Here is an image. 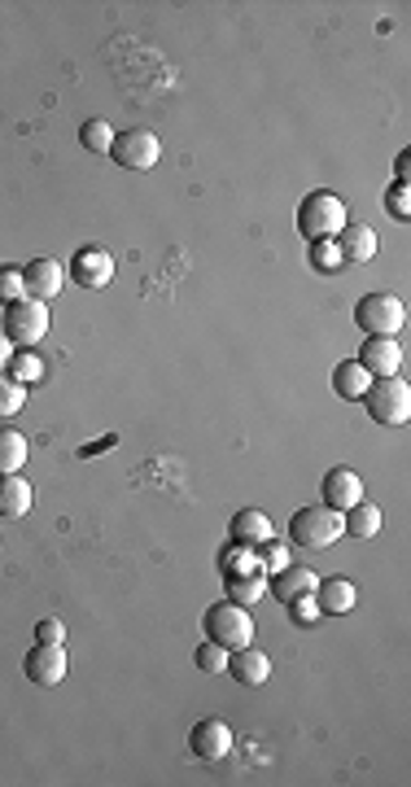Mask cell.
Returning a JSON list of instances; mask_svg holds the SVG:
<instances>
[{
	"label": "cell",
	"instance_id": "cell-1",
	"mask_svg": "<svg viewBox=\"0 0 411 787\" xmlns=\"http://www.w3.org/2000/svg\"><path fill=\"white\" fill-rule=\"evenodd\" d=\"M346 219H351L346 202L338 193H329V189H316V193H307L298 202V232L307 241H333L346 228Z\"/></svg>",
	"mask_w": 411,
	"mask_h": 787
},
{
	"label": "cell",
	"instance_id": "cell-2",
	"mask_svg": "<svg viewBox=\"0 0 411 787\" xmlns=\"http://www.w3.org/2000/svg\"><path fill=\"white\" fill-rule=\"evenodd\" d=\"M355 324L364 329V338H399L408 324V307L399 294L390 289H373L355 303Z\"/></svg>",
	"mask_w": 411,
	"mask_h": 787
},
{
	"label": "cell",
	"instance_id": "cell-3",
	"mask_svg": "<svg viewBox=\"0 0 411 787\" xmlns=\"http://www.w3.org/2000/svg\"><path fill=\"white\" fill-rule=\"evenodd\" d=\"M346 534L342 525V512L324 507V503H307L289 516V543L294 547H307V551H320V547H333L338 538Z\"/></svg>",
	"mask_w": 411,
	"mask_h": 787
},
{
	"label": "cell",
	"instance_id": "cell-4",
	"mask_svg": "<svg viewBox=\"0 0 411 787\" xmlns=\"http://www.w3.org/2000/svg\"><path fill=\"white\" fill-rule=\"evenodd\" d=\"M206 639L224 643L228 652L250 648V643H254V617H250V608H241V604H232V600L210 604V608H206Z\"/></svg>",
	"mask_w": 411,
	"mask_h": 787
},
{
	"label": "cell",
	"instance_id": "cell-5",
	"mask_svg": "<svg viewBox=\"0 0 411 787\" xmlns=\"http://www.w3.org/2000/svg\"><path fill=\"white\" fill-rule=\"evenodd\" d=\"M359 402H364L368 415H373L377 424H386V429H399V424L411 420V390L403 377H381V381H373Z\"/></svg>",
	"mask_w": 411,
	"mask_h": 787
},
{
	"label": "cell",
	"instance_id": "cell-6",
	"mask_svg": "<svg viewBox=\"0 0 411 787\" xmlns=\"http://www.w3.org/2000/svg\"><path fill=\"white\" fill-rule=\"evenodd\" d=\"M110 158H114L123 171H153L158 158H162V140H158L149 127H127V132L114 136Z\"/></svg>",
	"mask_w": 411,
	"mask_h": 787
},
{
	"label": "cell",
	"instance_id": "cell-7",
	"mask_svg": "<svg viewBox=\"0 0 411 787\" xmlns=\"http://www.w3.org/2000/svg\"><path fill=\"white\" fill-rule=\"evenodd\" d=\"M13 346H35L48 333V303L39 298H18L4 307V329H0Z\"/></svg>",
	"mask_w": 411,
	"mask_h": 787
},
{
	"label": "cell",
	"instance_id": "cell-8",
	"mask_svg": "<svg viewBox=\"0 0 411 787\" xmlns=\"http://www.w3.org/2000/svg\"><path fill=\"white\" fill-rule=\"evenodd\" d=\"M70 281L79 289H110L114 281V254L101 246H83L70 254Z\"/></svg>",
	"mask_w": 411,
	"mask_h": 787
},
{
	"label": "cell",
	"instance_id": "cell-9",
	"mask_svg": "<svg viewBox=\"0 0 411 787\" xmlns=\"http://www.w3.org/2000/svg\"><path fill=\"white\" fill-rule=\"evenodd\" d=\"M22 281H26V298L53 303V298L66 289V263L53 259V254H35V259L22 267Z\"/></svg>",
	"mask_w": 411,
	"mask_h": 787
},
{
	"label": "cell",
	"instance_id": "cell-10",
	"mask_svg": "<svg viewBox=\"0 0 411 787\" xmlns=\"http://www.w3.org/2000/svg\"><path fill=\"white\" fill-rule=\"evenodd\" d=\"M22 674H26L31 683H39V687H57V683L70 674V657H66L61 643H35V648L26 652V661H22Z\"/></svg>",
	"mask_w": 411,
	"mask_h": 787
},
{
	"label": "cell",
	"instance_id": "cell-11",
	"mask_svg": "<svg viewBox=\"0 0 411 787\" xmlns=\"http://www.w3.org/2000/svg\"><path fill=\"white\" fill-rule=\"evenodd\" d=\"M359 368L373 377V381H381V377H399V368H403V346H399V338H364V346H359Z\"/></svg>",
	"mask_w": 411,
	"mask_h": 787
},
{
	"label": "cell",
	"instance_id": "cell-12",
	"mask_svg": "<svg viewBox=\"0 0 411 787\" xmlns=\"http://www.w3.org/2000/svg\"><path fill=\"white\" fill-rule=\"evenodd\" d=\"M364 499V477L351 468V464H333L324 472V486H320V503L333 507V512H346L351 503Z\"/></svg>",
	"mask_w": 411,
	"mask_h": 787
},
{
	"label": "cell",
	"instance_id": "cell-13",
	"mask_svg": "<svg viewBox=\"0 0 411 787\" xmlns=\"http://www.w3.org/2000/svg\"><path fill=\"white\" fill-rule=\"evenodd\" d=\"M232 744L237 740H232V727L224 718H202L193 727V735H189V749H193L197 762H224L232 753Z\"/></svg>",
	"mask_w": 411,
	"mask_h": 787
},
{
	"label": "cell",
	"instance_id": "cell-14",
	"mask_svg": "<svg viewBox=\"0 0 411 787\" xmlns=\"http://www.w3.org/2000/svg\"><path fill=\"white\" fill-rule=\"evenodd\" d=\"M228 674H232L241 687H263V683L272 678V657L259 652L254 643H250V648H237V652H228Z\"/></svg>",
	"mask_w": 411,
	"mask_h": 787
},
{
	"label": "cell",
	"instance_id": "cell-15",
	"mask_svg": "<svg viewBox=\"0 0 411 787\" xmlns=\"http://www.w3.org/2000/svg\"><path fill=\"white\" fill-rule=\"evenodd\" d=\"M316 604L324 617H346L359 604V591L351 578H324V582H316Z\"/></svg>",
	"mask_w": 411,
	"mask_h": 787
},
{
	"label": "cell",
	"instance_id": "cell-16",
	"mask_svg": "<svg viewBox=\"0 0 411 787\" xmlns=\"http://www.w3.org/2000/svg\"><path fill=\"white\" fill-rule=\"evenodd\" d=\"M333 241L346 254V263H373L377 259V232L368 224H359V219H346V228Z\"/></svg>",
	"mask_w": 411,
	"mask_h": 787
},
{
	"label": "cell",
	"instance_id": "cell-17",
	"mask_svg": "<svg viewBox=\"0 0 411 787\" xmlns=\"http://www.w3.org/2000/svg\"><path fill=\"white\" fill-rule=\"evenodd\" d=\"M228 534H232L237 547H259V543H267V538L276 534V525H272L267 512H259V507H241V512L232 516Z\"/></svg>",
	"mask_w": 411,
	"mask_h": 787
},
{
	"label": "cell",
	"instance_id": "cell-18",
	"mask_svg": "<svg viewBox=\"0 0 411 787\" xmlns=\"http://www.w3.org/2000/svg\"><path fill=\"white\" fill-rule=\"evenodd\" d=\"M316 569H302V564H285L281 573H272L267 578V591L281 600V604H289V600H298V595H316Z\"/></svg>",
	"mask_w": 411,
	"mask_h": 787
},
{
	"label": "cell",
	"instance_id": "cell-19",
	"mask_svg": "<svg viewBox=\"0 0 411 787\" xmlns=\"http://www.w3.org/2000/svg\"><path fill=\"white\" fill-rule=\"evenodd\" d=\"M31 503H35L31 481H26L22 472H0V516H4V521H18V516L31 512Z\"/></svg>",
	"mask_w": 411,
	"mask_h": 787
},
{
	"label": "cell",
	"instance_id": "cell-20",
	"mask_svg": "<svg viewBox=\"0 0 411 787\" xmlns=\"http://www.w3.org/2000/svg\"><path fill=\"white\" fill-rule=\"evenodd\" d=\"M342 525H346L351 538H377L381 525H386V512H381L373 499H359V503H351V507L342 512Z\"/></svg>",
	"mask_w": 411,
	"mask_h": 787
},
{
	"label": "cell",
	"instance_id": "cell-21",
	"mask_svg": "<svg viewBox=\"0 0 411 787\" xmlns=\"http://www.w3.org/2000/svg\"><path fill=\"white\" fill-rule=\"evenodd\" d=\"M373 386V377L359 368V360H342L338 368H333V394L338 398H346V402H359L364 394Z\"/></svg>",
	"mask_w": 411,
	"mask_h": 787
},
{
	"label": "cell",
	"instance_id": "cell-22",
	"mask_svg": "<svg viewBox=\"0 0 411 787\" xmlns=\"http://www.w3.org/2000/svg\"><path fill=\"white\" fill-rule=\"evenodd\" d=\"M224 595L232 604L250 608V604H259L267 595V573H232V578H224Z\"/></svg>",
	"mask_w": 411,
	"mask_h": 787
},
{
	"label": "cell",
	"instance_id": "cell-23",
	"mask_svg": "<svg viewBox=\"0 0 411 787\" xmlns=\"http://www.w3.org/2000/svg\"><path fill=\"white\" fill-rule=\"evenodd\" d=\"M18 386H35L39 377H44V360L35 355V346H13V355H9V368H4Z\"/></svg>",
	"mask_w": 411,
	"mask_h": 787
},
{
	"label": "cell",
	"instance_id": "cell-24",
	"mask_svg": "<svg viewBox=\"0 0 411 787\" xmlns=\"http://www.w3.org/2000/svg\"><path fill=\"white\" fill-rule=\"evenodd\" d=\"M26 455H31V442L18 429H0V472H22Z\"/></svg>",
	"mask_w": 411,
	"mask_h": 787
},
{
	"label": "cell",
	"instance_id": "cell-25",
	"mask_svg": "<svg viewBox=\"0 0 411 787\" xmlns=\"http://www.w3.org/2000/svg\"><path fill=\"white\" fill-rule=\"evenodd\" d=\"M114 136H118V132H114L105 118H88V123L79 127V145H83L88 153H110Z\"/></svg>",
	"mask_w": 411,
	"mask_h": 787
},
{
	"label": "cell",
	"instance_id": "cell-26",
	"mask_svg": "<svg viewBox=\"0 0 411 787\" xmlns=\"http://www.w3.org/2000/svg\"><path fill=\"white\" fill-rule=\"evenodd\" d=\"M219 569H224V578H232V573H263L259 569V551L254 547H237V543L219 556Z\"/></svg>",
	"mask_w": 411,
	"mask_h": 787
},
{
	"label": "cell",
	"instance_id": "cell-27",
	"mask_svg": "<svg viewBox=\"0 0 411 787\" xmlns=\"http://www.w3.org/2000/svg\"><path fill=\"white\" fill-rule=\"evenodd\" d=\"M311 267L324 276H338L346 267V254L338 250V241H311Z\"/></svg>",
	"mask_w": 411,
	"mask_h": 787
},
{
	"label": "cell",
	"instance_id": "cell-28",
	"mask_svg": "<svg viewBox=\"0 0 411 787\" xmlns=\"http://www.w3.org/2000/svg\"><path fill=\"white\" fill-rule=\"evenodd\" d=\"M254 551H259V569H263L267 578H272V573H281V569L289 564V547H285V543H281L276 534H272L267 543H259Z\"/></svg>",
	"mask_w": 411,
	"mask_h": 787
},
{
	"label": "cell",
	"instance_id": "cell-29",
	"mask_svg": "<svg viewBox=\"0 0 411 787\" xmlns=\"http://www.w3.org/2000/svg\"><path fill=\"white\" fill-rule=\"evenodd\" d=\"M193 661H197L202 674H228V648L215 643V639H206V643L193 652Z\"/></svg>",
	"mask_w": 411,
	"mask_h": 787
},
{
	"label": "cell",
	"instance_id": "cell-30",
	"mask_svg": "<svg viewBox=\"0 0 411 787\" xmlns=\"http://www.w3.org/2000/svg\"><path fill=\"white\" fill-rule=\"evenodd\" d=\"M26 407V386H18L9 373H0V420H13Z\"/></svg>",
	"mask_w": 411,
	"mask_h": 787
},
{
	"label": "cell",
	"instance_id": "cell-31",
	"mask_svg": "<svg viewBox=\"0 0 411 787\" xmlns=\"http://www.w3.org/2000/svg\"><path fill=\"white\" fill-rule=\"evenodd\" d=\"M386 215H390V219H399V224H408V219H411V189H408V180H395V184L386 189Z\"/></svg>",
	"mask_w": 411,
	"mask_h": 787
},
{
	"label": "cell",
	"instance_id": "cell-32",
	"mask_svg": "<svg viewBox=\"0 0 411 787\" xmlns=\"http://www.w3.org/2000/svg\"><path fill=\"white\" fill-rule=\"evenodd\" d=\"M18 298H26V281H22V267H0V307H9V303H18Z\"/></svg>",
	"mask_w": 411,
	"mask_h": 787
},
{
	"label": "cell",
	"instance_id": "cell-33",
	"mask_svg": "<svg viewBox=\"0 0 411 787\" xmlns=\"http://www.w3.org/2000/svg\"><path fill=\"white\" fill-rule=\"evenodd\" d=\"M285 608H289V621H294V626H316V621L324 617L320 604H316V595H298V600H289Z\"/></svg>",
	"mask_w": 411,
	"mask_h": 787
},
{
	"label": "cell",
	"instance_id": "cell-34",
	"mask_svg": "<svg viewBox=\"0 0 411 787\" xmlns=\"http://www.w3.org/2000/svg\"><path fill=\"white\" fill-rule=\"evenodd\" d=\"M35 643H66V626H61L57 617L35 621Z\"/></svg>",
	"mask_w": 411,
	"mask_h": 787
},
{
	"label": "cell",
	"instance_id": "cell-35",
	"mask_svg": "<svg viewBox=\"0 0 411 787\" xmlns=\"http://www.w3.org/2000/svg\"><path fill=\"white\" fill-rule=\"evenodd\" d=\"M9 355H13V342H9V338H4V333H0V373H4V368H9Z\"/></svg>",
	"mask_w": 411,
	"mask_h": 787
},
{
	"label": "cell",
	"instance_id": "cell-36",
	"mask_svg": "<svg viewBox=\"0 0 411 787\" xmlns=\"http://www.w3.org/2000/svg\"><path fill=\"white\" fill-rule=\"evenodd\" d=\"M408 167H411V153H399V162H395V171H399V180H408Z\"/></svg>",
	"mask_w": 411,
	"mask_h": 787
}]
</instances>
